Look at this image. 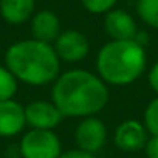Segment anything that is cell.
Listing matches in <instances>:
<instances>
[{
    "instance_id": "obj_1",
    "label": "cell",
    "mask_w": 158,
    "mask_h": 158,
    "mask_svg": "<svg viewBox=\"0 0 158 158\" xmlns=\"http://www.w3.org/2000/svg\"><path fill=\"white\" fill-rule=\"evenodd\" d=\"M62 116H93L109 102V89L99 76L87 70H70L57 76L51 90Z\"/></svg>"
},
{
    "instance_id": "obj_2",
    "label": "cell",
    "mask_w": 158,
    "mask_h": 158,
    "mask_svg": "<svg viewBox=\"0 0 158 158\" xmlns=\"http://www.w3.org/2000/svg\"><path fill=\"white\" fill-rule=\"evenodd\" d=\"M5 67L17 81L30 85H45L57 79L60 59L51 44L27 39L13 44L6 50Z\"/></svg>"
},
{
    "instance_id": "obj_3",
    "label": "cell",
    "mask_w": 158,
    "mask_h": 158,
    "mask_svg": "<svg viewBox=\"0 0 158 158\" xmlns=\"http://www.w3.org/2000/svg\"><path fill=\"white\" fill-rule=\"evenodd\" d=\"M96 68L106 84L129 85L146 68V51L138 40H112L99 50Z\"/></svg>"
},
{
    "instance_id": "obj_4",
    "label": "cell",
    "mask_w": 158,
    "mask_h": 158,
    "mask_svg": "<svg viewBox=\"0 0 158 158\" xmlns=\"http://www.w3.org/2000/svg\"><path fill=\"white\" fill-rule=\"evenodd\" d=\"M60 141L53 130L31 129L20 141L22 158H59Z\"/></svg>"
},
{
    "instance_id": "obj_5",
    "label": "cell",
    "mask_w": 158,
    "mask_h": 158,
    "mask_svg": "<svg viewBox=\"0 0 158 158\" xmlns=\"http://www.w3.org/2000/svg\"><path fill=\"white\" fill-rule=\"evenodd\" d=\"M53 47L59 59L65 62H79L90 51L89 39L85 37V34H82L77 30L62 31L54 40Z\"/></svg>"
},
{
    "instance_id": "obj_6",
    "label": "cell",
    "mask_w": 158,
    "mask_h": 158,
    "mask_svg": "<svg viewBox=\"0 0 158 158\" xmlns=\"http://www.w3.org/2000/svg\"><path fill=\"white\" fill-rule=\"evenodd\" d=\"M74 138L77 147L81 150L95 153L102 149L107 138V129L101 119L95 116H87L77 124Z\"/></svg>"
},
{
    "instance_id": "obj_7",
    "label": "cell",
    "mask_w": 158,
    "mask_h": 158,
    "mask_svg": "<svg viewBox=\"0 0 158 158\" xmlns=\"http://www.w3.org/2000/svg\"><path fill=\"white\" fill-rule=\"evenodd\" d=\"M62 113L54 106V102L48 101H34L25 106V119L27 126L39 130H53L60 121Z\"/></svg>"
},
{
    "instance_id": "obj_8",
    "label": "cell",
    "mask_w": 158,
    "mask_h": 158,
    "mask_svg": "<svg viewBox=\"0 0 158 158\" xmlns=\"http://www.w3.org/2000/svg\"><path fill=\"white\" fill-rule=\"evenodd\" d=\"M104 30L112 40H136V23L124 10H110L106 13Z\"/></svg>"
},
{
    "instance_id": "obj_9",
    "label": "cell",
    "mask_w": 158,
    "mask_h": 158,
    "mask_svg": "<svg viewBox=\"0 0 158 158\" xmlns=\"http://www.w3.org/2000/svg\"><path fill=\"white\" fill-rule=\"evenodd\" d=\"M147 143V130L144 124L135 119L121 123L115 132V144L126 152H136Z\"/></svg>"
},
{
    "instance_id": "obj_10",
    "label": "cell",
    "mask_w": 158,
    "mask_h": 158,
    "mask_svg": "<svg viewBox=\"0 0 158 158\" xmlns=\"http://www.w3.org/2000/svg\"><path fill=\"white\" fill-rule=\"evenodd\" d=\"M27 126L25 107L14 99L0 101V136H14Z\"/></svg>"
},
{
    "instance_id": "obj_11",
    "label": "cell",
    "mask_w": 158,
    "mask_h": 158,
    "mask_svg": "<svg viewBox=\"0 0 158 158\" xmlns=\"http://www.w3.org/2000/svg\"><path fill=\"white\" fill-rule=\"evenodd\" d=\"M31 33H33V39L47 44L54 42L60 34L59 17L50 10H42L36 13L31 17Z\"/></svg>"
},
{
    "instance_id": "obj_12",
    "label": "cell",
    "mask_w": 158,
    "mask_h": 158,
    "mask_svg": "<svg viewBox=\"0 0 158 158\" xmlns=\"http://www.w3.org/2000/svg\"><path fill=\"white\" fill-rule=\"evenodd\" d=\"M36 0H0V16L11 25H20L34 16Z\"/></svg>"
},
{
    "instance_id": "obj_13",
    "label": "cell",
    "mask_w": 158,
    "mask_h": 158,
    "mask_svg": "<svg viewBox=\"0 0 158 158\" xmlns=\"http://www.w3.org/2000/svg\"><path fill=\"white\" fill-rule=\"evenodd\" d=\"M136 13L144 23L158 30V0H138Z\"/></svg>"
},
{
    "instance_id": "obj_14",
    "label": "cell",
    "mask_w": 158,
    "mask_h": 158,
    "mask_svg": "<svg viewBox=\"0 0 158 158\" xmlns=\"http://www.w3.org/2000/svg\"><path fill=\"white\" fill-rule=\"evenodd\" d=\"M17 92V79L16 76L3 65H0V101L13 99Z\"/></svg>"
},
{
    "instance_id": "obj_15",
    "label": "cell",
    "mask_w": 158,
    "mask_h": 158,
    "mask_svg": "<svg viewBox=\"0 0 158 158\" xmlns=\"http://www.w3.org/2000/svg\"><path fill=\"white\" fill-rule=\"evenodd\" d=\"M144 127L152 136H158V96L149 102L144 110Z\"/></svg>"
},
{
    "instance_id": "obj_16",
    "label": "cell",
    "mask_w": 158,
    "mask_h": 158,
    "mask_svg": "<svg viewBox=\"0 0 158 158\" xmlns=\"http://www.w3.org/2000/svg\"><path fill=\"white\" fill-rule=\"evenodd\" d=\"M118 0H81L82 6L92 14H106L116 5Z\"/></svg>"
},
{
    "instance_id": "obj_17",
    "label": "cell",
    "mask_w": 158,
    "mask_h": 158,
    "mask_svg": "<svg viewBox=\"0 0 158 158\" xmlns=\"http://www.w3.org/2000/svg\"><path fill=\"white\" fill-rule=\"evenodd\" d=\"M146 153L149 158H158V136H152L146 143Z\"/></svg>"
},
{
    "instance_id": "obj_18",
    "label": "cell",
    "mask_w": 158,
    "mask_h": 158,
    "mask_svg": "<svg viewBox=\"0 0 158 158\" xmlns=\"http://www.w3.org/2000/svg\"><path fill=\"white\" fill-rule=\"evenodd\" d=\"M59 158H95V156H93V153L84 152L81 149H76V150H68V152L60 153Z\"/></svg>"
},
{
    "instance_id": "obj_19",
    "label": "cell",
    "mask_w": 158,
    "mask_h": 158,
    "mask_svg": "<svg viewBox=\"0 0 158 158\" xmlns=\"http://www.w3.org/2000/svg\"><path fill=\"white\" fill-rule=\"evenodd\" d=\"M149 84L153 89L155 93H158V62L152 67V70L149 71Z\"/></svg>"
}]
</instances>
